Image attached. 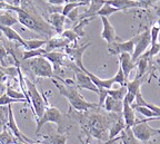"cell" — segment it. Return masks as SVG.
<instances>
[{
    "label": "cell",
    "mask_w": 160,
    "mask_h": 144,
    "mask_svg": "<svg viewBox=\"0 0 160 144\" xmlns=\"http://www.w3.org/2000/svg\"><path fill=\"white\" fill-rule=\"evenodd\" d=\"M150 47H151V34H150V30H146L142 34H140L139 37H138V41L136 44L135 51L131 55L132 56L133 63H137L138 59L143 54L147 53Z\"/></svg>",
    "instance_id": "10"
},
{
    "label": "cell",
    "mask_w": 160,
    "mask_h": 144,
    "mask_svg": "<svg viewBox=\"0 0 160 144\" xmlns=\"http://www.w3.org/2000/svg\"><path fill=\"white\" fill-rule=\"evenodd\" d=\"M57 79L61 81V83L57 82L55 78L52 79V83L58 88L59 93L62 96H65L66 99L69 102V105L76 109L77 112H88L89 109H100L99 105L95 103H90V102L86 101L81 94L78 91V87L76 86V83L70 79H61L58 77Z\"/></svg>",
    "instance_id": "1"
},
{
    "label": "cell",
    "mask_w": 160,
    "mask_h": 144,
    "mask_svg": "<svg viewBox=\"0 0 160 144\" xmlns=\"http://www.w3.org/2000/svg\"><path fill=\"white\" fill-rule=\"evenodd\" d=\"M20 7H17V6L10 5V3H0V11H13V13H17L19 10Z\"/></svg>",
    "instance_id": "41"
},
{
    "label": "cell",
    "mask_w": 160,
    "mask_h": 144,
    "mask_svg": "<svg viewBox=\"0 0 160 144\" xmlns=\"http://www.w3.org/2000/svg\"><path fill=\"white\" fill-rule=\"evenodd\" d=\"M137 1H139L140 3H142L143 7L147 8V7H150V6H153L156 3H158L160 0H137Z\"/></svg>",
    "instance_id": "42"
},
{
    "label": "cell",
    "mask_w": 160,
    "mask_h": 144,
    "mask_svg": "<svg viewBox=\"0 0 160 144\" xmlns=\"http://www.w3.org/2000/svg\"><path fill=\"white\" fill-rule=\"evenodd\" d=\"M118 144H122V142H121V141H119V143H118Z\"/></svg>",
    "instance_id": "51"
},
{
    "label": "cell",
    "mask_w": 160,
    "mask_h": 144,
    "mask_svg": "<svg viewBox=\"0 0 160 144\" xmlns=\"http://www.w3.org/2000/svg\"><path fill=\"white\" fill-rule=\"evenodd\" d=\"M89 46H90V43L86 44V45H83V46H75V47L68 46V47L65 48L66 55L68 56V58L72 61L73 65L79 67L81 71H83V69L86 68L82 64V56H83V53L86 51V49H87Z\"/></svg>",
    "instance_id": "11"
},
{
    "label": "cell",
    "mask_w": 160,
    "mask_h": 144,
    "mask_svg": "<svg viewBox=\"0 0 160 144\" xmlns=\"http://www.w3.org/2000/svg\"><path fill=\"white\" fill-rule=\"evenodd\" d=\"M126 129V124L123 119H117L110 126L109 134H108V140H115L119 136V134H121L123 132V130Z\"/></svg>",
    "instance_id": "23"
},
{
    "label": "cell",
    "mask_w": 160,
    "mask_h": 144,
    "mask_svg": "<svg viewBox=\"0 0 160 144\" xmlns=\"http://www.w3.org/2000/svg\"><path fill=\"white\" fill-rule=\"evenodd\" d=\"M81 6H85V5H83L82 3H79V1H77V3H67L66 5H63L61 13H62L65 17H68V15H69L71 11L77 9L78 7H81Z\"/></svg>",
    "instance_id": "35"
},
{
    "label": "cell",
    "mask_w": 160,
    "mask_h": 144,
    "mask_svg": "<svg viewBox=\"0 0 160 144\" xmlns=\"http://www.w3.org/2000/svg\"><path fill=\"white\" fill-rule=\"evenodd\" d=\"M43 57H45V58H47L50 63L52 64L53 71L58 72L60 69V67L66 64V59H67L68 56L66 55V54L58 53V51H50V53L46 54Z\"/></svg>",
    "instance_id": "17"
},
{
    "label": "cell",
    "mask_w": 160,
    "mask_h": 144,
    "mask_svg": "<svg viewBox=\"0 0 160 144\" xmlns=\"http://www.w3.org/2000/svg\"><path fill=\"white\" fill-rule=\"evenodd\" d=\"M61 36L65 37L66 39H68L70 43H75V44H76V41H77L78 38H79L78 34L76 33L73 29H67V30H65L62 34H61Z\"/></svg>",
    "instance_id": "39"
},
{
    "label": "cell",
    "mask_w": 160,
    "mask_h": 144,
    "mask_svg": "<svg viewBox=\"0 0 160 144\" xmlns=\"http://www.w3.org/2000/svg\"><path fill=\"white\" fill-rule=\"evenodd\" d=\"M19 3H20V0H13V6L19 7Z\"/></svg>",
    "instance_id": "45"
},
{
    "label": "cell",
    "mask_w": 160,
    "mask_h": 144,
    "mask_svg": "<svg viewBox=\"0 0 160 144\" xmlns=\"http://www.w3.org/2000/svg\"><path fill=\"white\" fill-rule=\"evenodd\" d=\"M48 43V39H28L26 40V51H33V49H40L43 48V46H46Z\"/></svg>",
    "instance_id": "31"
},
{
    "label": "cell",
    "mask_w": 160,
    "mask_h": 144,
    "mask_svg": "<svg viewBox=\"0 0 160 144\" xmlns=\"http://www.w3.org/2000/svg\"><path fill=\"white\" fill-rule=\"evenodd\" d=\"M25 82H26V86H27V94L30 101V106L32 109L36 120L38 121L45 114L46 107H47V104H48V99H46L45 95L42 96L39 93L35 83H32L27 77H25Z\"/></svg>",
    "instance_id": "3"
},
{
    "label": "cell",
    "mask_w": 160,
    "mask_h": 144,
    "mask_svg": "<svg viewBox=\"0 0 160 144\" xmlns=\"http://www.w3.org/2000/svg\"><path fill=\"white\" fill-rule=\"evenodd\" d=\"M101 21H102V31H101V38L103 40H106L108 43V45L113 43L120 41V38L117 36L116 30L113 26L111 25V23L109 21L107 17H100Z\"/></svg>",
    "instance_id": "12"
},
{
    "label": "cell",
    "mask_w": 160,
    "mask_h": 144,
    "mask_svg": "<svg viewBox=\"0 0 160 144\" xmlns=\"http://www.w3.org/2000/svg\"><path fill=\"white\" fill-rule=\"evenodd\" d=\"M127 93H128V91L126 86H120L119 88H117V89L111 88L108 91V95L113 97V99H117V101H123L126 95H127Z\"/></svg>",
    "instance_id": "30"
},
{
    "label": "cell",
    "mask_w": 160,
    "mask_h": 144,
    "mask_svg": "<svg viewBox=\"0 0 160 144\" xmlns=\"http://www.w3.org/2000/svg\"><path fill=\"white\" fill-rule=\"evenodd\" d=\"M123 101H117L113 97L108 95L103 103V109L107 112H113V113H122Z\"/></svg>",
    "instance_id": "22"
},
{
    "label": "cell",
    "mask_w": 160,
    "mask_h": 144,
    "mask_svg": "<svg viewBox=\"0 0 160 144\" xmlns=\"http://www.w3.org/2000/svg\"><path fill=\"white\" fill-rule=\"evenodd\" d=\"M47 123H55L58 125V133H61L62 132V125L65 123V117H63V114L55 106H51L48 102L47 107H46V111L43 116L41 119H39L37 121V129H36V134H39L40 130L42 129L43 125Z\"/></svg>",
    "instance_id": "5"
},
{
    "label": "cell",
    "mask_w": 160,
    "mask_h": 144,
    "mask_svg": "<svg viewBox=\"0 0 160 144\" xmlns=\"http://www.w3.org/2000/svg\"><path fill=\"white\" fill-rule=\"evenodd\" d=\"M138 37H139V35L135 36L127 41H117V43L110 44V45H108V53L111 55H121L125 53L132 55L135 51L136 44L138 41Z\"/></svg>",
    "instance_id": "8"
},
{
    "label": "cell",
    "mask_w": 160,
    "mask_h": 144,
    "mask_svg": "<svg viewBox=\"0 0 160 144\" xmlns=\"http://www.w3.org/2000/svg\"><path fill=\"white\" fill-rule=\"evenodd\" d=\"M47 3H49L50 5L53 6H61V5H66V0H47Z\"/></svg>",
    "instance_id": "43"
},
{
    "label": "cell",
    "mask_w": 160,
    "mask_h": 144,
    "mask_svg": "<svg viewBox=\"0 0 160 144\" xmlns=\"http://www.w3.org/2000/svg\"><path fill=\"white\" fill-rule=\"evenodd\" d=\"M107 3L117 8L120 11L131 9V8H145L142 3L137 0H107Z\"/></svg>",
    "instance_id": "16"
},
{
    "label": "cell",
    "mask_w": 160,
    "mask_h": 144,
    "mask_svg": "<svg viewBox=\"0 0 160 144\" xmlns=\"http://www.w3.org/2000/svg\"><path fill=\"white\" fill-rule=\"evenodd\" d=\"M70 44L71 43L68 39H66L65 37H62L61 35H57L48 39V43L45 46V49L47 51V53H50V51H53V49H57V48L68 47Z\"/></svg>",
    "instance_id": "18"
},
{
    "label": "cell",
    "mask_w": 160,
    "mask_h": 144,
    "mask_svg": "<svg viewBox=\"0 0 160 144\" xmlns=\"http://www.w3.org/2000/svg\"><path fill=\"white\" fill-rule=\"evenodd\" d=\"M67 17L61 13H52L49 17V24L52 26L57 35H61L65 31V24Z\"/></svg>",
    "instance_id": "15"
},
{
    "label": "cell",
    "mask_w": 160,
    "mask_h": 144,
    "mask_svg": "<svg viewBox=\"0 0 160 144\" xmlns=\"http://www.w3.org/2000/svg\"><path fill=\"white\" fill-rule=\"evenodd\" d=\"M108 127V120L102 115H92L88 120V129L90 134L98 140L108 141L106 139V131Z\"/></svg>",
    "instance_id": "7"
},
{
    "label": "cell",
    "mask_w": 160,
    "mask_h": 144,
    "mask_svg": "<svg viewBox=\"0 0 160 144\" xmlns=\"http://www.w3.org/2000/svg\"><path fill=\"white\" fill-rule=\"evenodd\" d=\"M143 78L145 77H136L133 81H128L126 83V87H127L128 93L133 94L135 96H137L140 92V87H141V84L143 82Z\"/></svg>",
    "instance_id": "27"
},
{
    "label": "cell",
    "mask_w": 160,
    "mask_h": 144,
    "mask_svg": "<svg viewBox=\"0 0 160 144\" xmlns=\"http://www.w3.org/2000/svg\"><path fill=\"white\" fill-rule=\"evenodd\" d=\"M135 111L139 112L140 114H142L143 116L148 117V119H156V120H160V117L158 116L157 114L155 113L153 111H151L150 109L146 106H136L135 107Z\"/></svg>",
    "instance_id": "34"
},
{
    "label": "cell",
    "mask_w": 160,
    "mask_h": 144,
    "mask_svg": "<svg viewBox=\"0 0 160 144\" xmlns=\"http://www.w3.org/2000/svg\"><path fill=\"white\" fill-rule=\"evenodd\" d=\"M120 141L122 142V144H146L135 136L131 127H126L123 130L122 133L120 134Z\"/></svg>",
    "instance_id": "24"
},
{
    "label": "cell",
    "mask_w": 160,
    "mask_h": 144,
    "mask_svg": "<svg viewBox=\"0 0 160 144\" xmlns=\"http://www.w3.org/2000/svg\"><path fill=\"white\" fill-rule=\"evenodd\" d=\"M73 72H75V77H76V86L79 89H87V91H91L96 94H99V88L93 84L89 76L85 73L83 71L77 67L76 65H72Z\"/></svg>",
    "instance_id": "9"
},
{
    "label": "cell",
    "mask_w": 160,
    "mask_h": 144,
    "mask_svg": "<svg viewBox=\"0 0 160 144\" xmlns=\"http://www.w3.org/2000/svg\"><path fill=\"white\" fill-rule=\"evenodd\" d=\"M158 44H160V31H159V36H158Z\"/></svg>",
    "instance_id": "47"
},
{
    "label": "cell",
    "mask_w": 160,
    "mask_h": 144,
    "mask_svg": "<svg viewBox=\"0 0 160 144\" xmlns=\"http://www.w3.org/2000/svg\"><path fill=\"white\" fill-rule=\"evenodd\" d=\"M150 61L149 57V51L146 54H143L137 61V67H138V75L136 77H145V74L147 72L148 68V64Z\"/></svg>",
    "instance_id": "25"
},
{
    "label": "cell",
    "mask_w": 160,
    "mask_h": 144,
    "mask_svg": "<svg viewBox=\"0 0 160 144\" xmlns=\"http://www.w3.org/2000/svg\"><path fill=\"white\" fill-rule=\"evenodd\" d=\"M122 119H123V121H125L126 127H132L136 124V122H137L136 114H135V109L126 101H123Z\"/></svg>",
    "instance_id": "21"
},
{
    "label": "cell",
    "mask_w": 160,
    "mask_h": 144,
    "mask_svg": "<svg viewBox=\"0 0 160 144\" xmlns=\"http://www.w3.org/2000/svg\"><path fill=\"white\" fill-rule=\"evenodd\" d=\"M113 78H115L116 84H119L120 86H126V83L128 82L127 77L125 76L123 74V71L121 69V67L119 66V68H118V72L115 76H113Z\"/></svg>",
    "instance_id": "37"
},
{
    "label": "cell",
    "mask_w": 160,
    "mask_h": 144,
    "mask_svg": "<svg viewBox=\"0 0 160 144\" xmlns=\"http://www.w3.org/2000/svg\"><path fill=\"white\" fill-rule=\"evenodd\" d=\"M31 144H45V143H39V142H33V143Z\"/></svg>",
    "instance_id": "49"
},
{
    "label": "cell",
    "mask_w": 160,
    "mask_h": 144,
    "mask_svg": "<svg viewBox=\"0 0 160 144\" xmlns=\"http://www.w3.org/2000/svg\"><path fill=\"white\" fill-rule=\"evenodd\" d=\"M8 111L3 106H0V133L3 131V127L6 126V123H8Z\"/></svg>",
    "instance_id": "38"
},
{
    "label": "cell",
    "mask_w": 160,
    "mask_h": 144,
    "mask_svg": "<svg viewBox=\"0 0 160 144\" xmlns=\"http://www.w3.org/2000/svg\"><path fill=\"white\" fill-rule=\"evenodd\" d=\"M118 11H120L119 9L112 7V6H110L109 3H107V0H106V3L103 5V7L101 8L99 11H98L96 16H99V17H107L108 18L109 16L113 15V13H118Z\"/></svg>",
    "instance_id": "32"
},
{
    "label": "cell",
    "mask_w": 160,
    "mask_h": 144,
    "mask_svg": "<svg viewBox=\"0 0 160 144\" xmlns=\"http://www.w3.org/2000/svg\"><path fill=\"white\" fill-rule=\"evenodd\" d=\"M8 114H9V116H8V123H7V126L9 127V130H11L13 134H15V136L17 139L21 140V141H25V142H28L29 144L33 143L31 140H29L27 136H25L21 132H20L19 127L17 125V122L15 120V115H13V112H12V106L11 105H8Z\"/></svg>",
    "instance_id": "13"
},
{
    "label": "cell",
    "mask_w": 160,
    "mask_h": 144,
    "mask_svg": "<svg viewBox=\"0 0 160 144\" xmlns=\"http://www.w3.org/2000/svg\"><path fill=\"white\" fill-rule=\"evenodd\" d=\"M156 119H146V120H137L136 124L131 129L139 141L142 143H147L151 137L160 135V129H153L148 124L149 121H155Z\"/></svg>",
    "instance_id": "6"
},
{
    "label": "cell",
    "mask_w": 160,
    "mask_h": 144,
    "mask_svg": "<svg viewBox=\"0 0 160 144\" xmlns=\"http://www.w3.org/2000/svg\"><path fill=\"white\" fill-rule=\"evenodd\" d=\"M13 103H27V102L19 101V99H13L11 97H9L6 93H3L2 95L0 96V106H8V105H11Z\"/></svg>",
    "instance_id": "36"
},
{
    "label": "cell",
    "mask_w": 160,
    "mask_h": 144,
    "mask_svg": "<svg viewBox=\"0 0 160 144\" xmlns=\"http://www.w3.org/2000/svg\"><path fill=\"white\" fill-rule=\"evenodd\" d=\"M8 54L9 53H8V51L6 49L5 45L0 40V64H1L3 67H7V66H6V58L8 57Z\"/></svg>",
    "instance_id": "40"
},
{
    "label": "cell",
    "mask_w": 160,
    "mask_h": 144,
    "mask_svg": "<svg viewBox=\"0 0 160 144\" xmlns=\"http://www.w3.org/2000/svg\"><path fill=\"white\" fill-rule=\"evenodd\" d=\"M3 1H5V0H0V3H3Z\"/></svg>",
    "instance_id": "52"
},
{
    "label": "cell",
    "mask_w": 160,
    "mask_h": 144,
    "mask_svg": "<svg viewBox=\"0 0 160 144\" xmlns=\"http://www.w3.org/2000/svg\"><path fill=\"white\" fill-rule=\"evenodd\" d=\"M88 142H89V140H87V141H86V142H85V143H83V144H88Z\"/></svg>",
    "instance_id": "50"
},
{
    "label": "cell",
    "mask_w": 160,
    "mask_h": 144,
    "mask_svg": "<svg viewBox=\"0 0 160 144\" xmlns=\"http://www.w3.org/2000/svg\"><path fill=\"white\" fill-rule=\"evenodd\" d=\"M119 63H120L119 66L121 67V69L123 71V74H125V76L128 79L129 78L130 73L137 67V63H133L132 56L127 53L119 55ZM128 81H129V79H128Z\"/></svg>",
    "instance_id": "14"
},
{
    "label": "cell",
    "mask_w": 160,
    "mask_h": 144,
    "mask_svg": "<svg viewBox=\"0 0 160 144\" xmlns=\"http://www.w3.org/2000/svg\"><path fill=\"white\" fill-rule=\"evenodd\" d=\"M47 54V51L45 48L40 49H33V51H25L22 53V61H29V59L36 58V57H42Z\"/></svg>",
    "instance_id": "29"
},
{
    "label": "cell",
    "mask_w": 160,
    "mask_h": 144,
    "mask_svg": "<svg viewBox=\"0 0 160 144\" xmlns=\"http://www.w3.org/2000/svg\"><path fill=\"white\" fill-rule=\"evenodd\" d=\"M156 64H157V68H158V72H159V77H158V79H159V84H160V57L157 58Z\"/></svg>",
    "instance_id": "44"
},
{
    "label": "cell",
    "mask_w": 160,
    "mask_h": 144,
    "mask_svg": "<svg viewBox=\"0 0 160 144\" xmlns=\"http://www.w3.org/2000/svg\"><path fill=\"white\" fill-rule=\"evenodd\" d=\"M46 140L45 144H66L67 143V135L62 133H56L50 134L48 136H45Z\"/></svg>",
    "instance_id": "28"
},
{
    "label": "cell",
    "mask_w": 160,
    "mask_h": 144,
    "mask_svg": "<svg viewBox=\"0 0 160 144\" xmlns=\"http://www.w3.org/2000/svg\"><path fill=\"white\" fill-rule=\"evenodd\" d=\"M16 13H17L18 21L22 26H25L26 28L32 31H36L40 35L52 36L55 29L49 23L43 20L40 16L29 13V11L22 9V8H19V10Z\"/></svg>",
    "instance_id": "2"
},
{
    "label": "cell",
    "mask_w": 160,
    "mask_h": 144,
    "mask_svg": "<svg viewBox=\"0 0 160 144\" xmlns=\"http://www.w3.org/2000/svg\"><path fill=\"white\" fill-rule=\"evenodd\" d=\"M157 13L160 16V8H157Z\"/></svg>",
    "instance_id": "48"
},
{
    "label": "cell",
    "mask_w": 160,
    "mask_h": 144,
    "mask_svg": "<svg viewBox=\"0 0 160 144\" xmlns=\"http://www.w3.org/2000/svg\"><path fill=\"white\" fill-rule=\"evenodd\" d=\"M146 144H147V143H146Z\"/></svg>",
    "instance_id": "53"
},
{
    "label": "cell",
    "mask_w": 160,
    "mask_h": 144,
    "mask_svg": "<svg viewBox=\"0 0 160 144\" xmlns=\"http://www.w3.org/2000/svg\"><path fill=\"white\" fill-rule=\"evenodd\" d=\"M83 72L89 76L90 78H91V81L93 82V84H95L99 89H111L112 88V86L116 84L115 78H113V77L108 78V79H101V78H99L98 76H96L95 74H92L91 72H89L88 69L85 68L83 69Z\"/></svg>",
    "instance_id": "19"
},
{
    "label": "cell",
    "mask_w": 160,
    "mask_h": 144,
    "mask_svg": "<svg viewBox=\"0 0 160 144\" xmlns=\"http://www.w3.org/2000/svg\"><path fill=\"white\" fill-rule=\"evenodd\" d=\"M26 66L31 73L37 77L43 78H57L58 76L55 75L52 64L50 63L45 57H36V58L26 61Z\"/></svg>",
    "instance_id": "4"
},
{
    "label": "cell",
    "mask_w": 160,
    "mask_h": 144,
    "mask_svg": "<svg viewBox=\"0 0 160 144\" xmlns=\"http://www.w3.org/2000/svg\"><path fill=\"white\" fill-rule=\"evenodd\" d=\"M12 11H0V25L12 27L18 21V18L12 15Z\"/></svg>",
    "instance_id": "26"
},
{
    "label": "cell",
    "mask_w": 160,
    "mask_h": 144,
    "mask_svg": "<svg viewBox=\"0 0 160 144\" xmlns=\"http://www.w3.org/2000/svg\"><path fill=\"white\" fill-rule=\"evenodd\" d=\"M6 94H7L9 97H11V99H19V101H25L28 103L27 101V97H26V95L22 93V92H19L17 91V89L12 88V87H9V86H7V89H6Z\"/></svg>",
    "instance_id": "33"
},
{
    "label": "cell",
    "mask_w": 160,
    "mask_h": 144,
    "mask_svg": "<svg viewBox=\"0 0 160 144\" xmlns=\"http://www.w3.org/2000/svg\"><path fill=\"white\" fill-rule=\"evenodd\" d=\"M0 31L5 35V37L7 38L8 40L10 41H15V43H18L19 45H21L22 47L26 48L27 44H26V40L23 39L15 29H12L11 27H8V26H3L0 25Z\"/></svg>",
    "instance_id": "20"
},
{
    "label": "cell",
    "mask_w": 160,
    "mask_h": 144,
    "mask_svg": "<svg viewBox=\"0 0 160 144\" xmlns=\"http://www.w3.org/2000/svg\"><path fill=\"white\" fill-rule=\"evenodd\" d=\"M78 0H66V3H77Z\"/></svg>",
    "instance_id": "46"
}]
</instances>
